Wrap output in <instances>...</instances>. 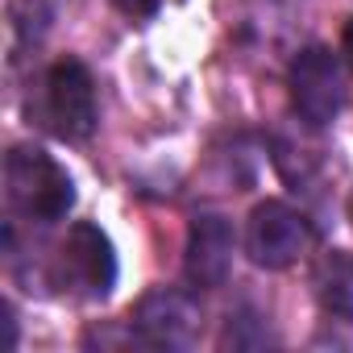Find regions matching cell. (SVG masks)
Listing matches in <instances>:
<instances>
[{
	"instance_id": "obj_4",
	"label": "cell",
	"mask_w": 353,
	"mask_h": 353,
	"mask_svg": "<svg viewBox=\"0 0 353 353\" xmlns=\"http://www.w3.org/2000/svg\"><path fill=\"white\" fill-rule=\"evenodd\" d=\"M291 108L299 112V121H307L312 129L328 125L341 104H345V83H341V63L332 59V50L324 46H307L295 54L291 63Z\"/></svg>"
},
{
	"instance_id": "obj_2",
	"label": "cell",
	"mask_w": 353,
	"mask_h": 353,
	"mask_svg": "<svg viewBox=\"0 0 353 353\" xmlns=\"http://www.w3.org/2000/svg\"><path fill=\"white\" fill-rule=\"evenodd\" d=\"M42 125L67 141H79L96 129V83L79 59H63L46 71Z\"/></svg>"
},
{
	"instance_id": "obj_9",
	"label": "cell",
	"mask_w": 353,
	"mask_h": 353,
	"mask_svg": "<svg viewBox=\"0 0 353 353\" xmlns=\"http://www.w3.org/2000/svg\"><path fill=\"white\" fill-rule=\"evenodd\" d=\"M9 17H13V30L21 34V42H30V38H38L42 30H46V5L42 0H13V9H9Z\"/></svg>"
},
{
	"instance_id": "obj_5",
	"label": "cell",
	"mask_w": 353,
	"mask_h": 353,
	"mask_svg": "<svg viewBox=\"0 0 353 353\" xmlns=\"http://www.w3.org/2000/svg\"><path fill=\"white\" fill-rule=\"evenodd\" d=\"M245 245H250V258L258 266H270V270H283L291 266L307 245H312V229L307 221L287 208L283 200H266L254 208L250 216V233H245Z\"/></svg>"
},
{
	"instance_id": "obj_10",
	"label": "cell",
	"mask_w": 353,
	"mask_h": 353,
	"mask_svg": "<svg viewBox=\"0 0 353 353\" xmlns=\"http://www.w3.org/2000/svg\"><path fill=\"white\" fill-rule=\"evenodd\" d=\"M258 316L254 312H241V316H229V328H225V345H233V349H250V345H266L270 336H266V328L258 324L254 332H250V324H254Z\"/></svg>"
},
{
	"instance_id": "obj_7",
	"label": "cell",
	"mask_w": 353,
	"mask_h": 353,
	"mask_svg": "<svg viewBox=\"0 0 353 353\" xmlns=\"http://www.w3.org/2000/svg\"><path fill=\"white\" fill-rule=\"evenodd\" d=\"M233 245H237L233 225L221 212H200L192 221L188 258H183L192 287H221L229 279V266H233Z\"/></svg>"
},
{
	"instance_id": "obj_12",
	"label": "cell",
	"mask_w": 353,
	"mask_h": 353,
	"mask_svg": "<svg viewBox=\"0 0 353 353\" xmlns=\"http://www.w3.org/2000/svg\"><path fill=\"white\" fill-rule=\"evenodd\" d=\"M345 59H349V67H353V21L345 26Z\"/></svg>"
},
{
	"instance_id": "obj_11",
	"label": "cell",
	"mask_w": 353,
	"mask_h": 353,
	"mask_svg": "<svg viewBox=\"0 0 353 353\" xmlns=\"http://www.w3.org/2000/svg\"><path fill=\"white\" fill-rule=\"evenodd\" d=\"M112 5L125 13V17H133V21H141V17H154L158 9H162V0H112Z\"/></svg>"
},
{
	"instance_id": "obj_3",
	"label": "cell",
	"mask_w": 353,
	"mask_h": 353,
	"mask_svg": "<svg viewBox=\"0 0 353 353\" xmlns=\"http://www.w3.org/2000/svg\"><path fill=\"white\" fill-rule=\"evenodd\" d=\"M54 283L79 299H104L117 283V258L108 237L96 225H75L59 250L54 262Z\"/></svg>"
},
{
	"instance_id": "obj_8",
	"label": "cell",
	"mask_w": 353,
	"mask_h": 353,
	"mask_svg": "<svg viewBox=\"0 0 353 353\" xmlns=\"http://www.w3.org/2000/svg\"><path fill=\"white\" fill-rule=\"evenodd\" d=\"M316 295L324 303V312L353 320V254L349 250H332L320 258L316 266Z\"/></svg>"
},
{
	"instance_id": "obj_6",
	"label": "cell",
	"mask_w": 353,
	"mask_h": 353,
	"mask_svg": "<svg viewBox=\"0 0 353 353\" xmlns=\"http://www.w3.org/2000/svg\"><path fill=\"white\" fill-rule=\"evenodd\" d=\"M133 328L145 345L154 349H188L196 345L200 336V307L192 295L183 291H170V287H158L150 291L137 312H133Z\"/></svg>"
},
{
	"instance_id": "obj_1",
	"label": "cell",
	"mask_w": 353,
	"mask_h": 353,
	"mask_svg": "<svg viewBox=\"0 0 353 353\" xmlns=\"http://www.w3.org/2000/svg\"><path fill=\"white\" fill-rule=\"evenodd\" d=\"M5 188L9 204L30 216V221H63L75 204V183L71 174L38 145H13L5 158Z\"/></svg>"
}]
</instances>
